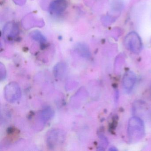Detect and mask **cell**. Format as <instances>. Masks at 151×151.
Masks as SVG:
<instances>
[{
    "mask_svg": "<svg viewBox=\"0 0 151 151\" xmlns=\"http://www.w3.org/2000/svg\"><path fill=\"white\" fill-rule=\"evenodd\" d=\"M145 133V125L143 121L139 117H132L129 120L128 127V135L129 140L132 143H135L141 139Z\"/></svg>",
    "mask_w": 151,
    "mask_h": 151,
    "instance_id": "1",
    "label": "cell"
},
{
    "mask_svg": "<svg viewBox=\"0 0 151 151\" xmlns=\"http://www.w3.org/2000/svg\"><path fill=\"white\" fill-rule=\"evenodd\" d=\"M66 134L60 129H54L47 132L46 137L47 145L50 150H55L63 144Z\"/></svg>",
    "mask_w": 151,
    "mask_h": 151,
    "instance_id": "2",
    "label": "cell"
},
{
    "mask_svg": "<svg viewBox=\"0 0 151 151\" xmlns=\"http://www.w3.org/2000/svg\"><path fill=\"white\" fill-rule=\"evenodd\" d=\"M22 91L19 84L16 82L9 83L4 89V97L7 101L14 103L20 100Z\"/></svg>",
    "mask_w": 151,
    "mask_h": 151,
    "instance_id": "3",
    "label": "cell"
},
{
    "mask_svg": "<svg viewBox=\"0 0 151 151\" xmlns=\"http://www.w3.org/2000/svg\"><path fill=\"white\" fill-rule=\"evenodd\" d=\"M124 43L125 47L134 53H139L142 50V41L137 32L129 33L124 39Z\"/></svg>",
    "mask_w": 151,
    "mask_h": 151,
    "instance_id": "4",
    "label": "cell"
},
{
    "mask_svg": "<svg viewBox=\"0 0 151 151\" xmlns=\"http://www.w3.org/2000/svg\"><path fill=\"white\" fill-rule=\"evenodd\" d=\"M67 6L66 0H54L49 5V11L53 14L59 15L64 12Z\"/></svg>",
    "mask_w": 151,
    "mask_h": 151,
    "instance_id": "5",
    "label": "cell"
},
{
    "mask_svg": "<svg viewBox=\"0 0 151 151\" xmlns=\"http://www.w3.org/2000/svg\"><path fill=\"white\" fill-rule=\"evenodd\" d=\"M19 29L18 25L14 22L7 24L3 29L4 36L9 40L16 37L19 34Z\"/></svg>",
    "mask_w": 151,
    "mask_h": 151,
    "instance_id": "6",
    "label": "cell"
},
{
    "mask_svg": "<svg viewBox=\"0 0 151 151\" xmlns=\"http://www.w3.org/2000/svg\"><path fill=\"white\" fill-rule=\"evenodd\" d=\"M137 80L136 75L132 71H128L124 74L122 79L123 86L126 91H131Z\"/></svg>",
    "mask_w": 151,
    "mask_h": 151,
    "instance_id": "7",
    "label": "cell"
},
{
    "mask_svg": "<svg viewBox=\"0 0 151 151\" xmlns=\"http://www.w3.org/2000/svg\"><path fill=\"white\" fill-rule=\"evenodd\" d=\"M67 65L64 62H60L54 66L53 70V73L55 77L59 80L64 78L67 73Z\"/></svg>",
    "mask_w": 151,
    "mask_h": 151,
    "instance_id": "8",
    "label": "cell"
},
{
    "mask_svg": "<svg viewBox=\"0 0 151 151\" xmlns=\"http://www.w3.org/2000/svg\"><path fill=\"white\" fill-rule=\"evenodd\" d=\"M23 23L24 28H30L35 26L42 27L44 22L42 20H38L34 16H29L24 18Z\"/></svg>",
    "mask_w": 151,
    "mask_h": 151,
    "instance_id": "9",
    "label": "cell"
},
{
    "mask_svg": "<svg viewBox=\"0 0 151 151\" xmlns=\"http://www.w3.org/2000/svg\"><path fill=\"white\" fill-rule=\"evenodd\" d=\"M53 109L49 106L43 109L40 113L39 117L42 122L45 123L52 119L54 115Z\"/></svg>",
    "mask_w": 151,
    "mask_h": 151,
    "instance_id": "10",
    "label": "cell"
},
{
    "mask_svg": "<svg viewBox=\"0 0 151 151\" xmlns=\"http://www.w3.org/2000/svg\"><path fill=\"white\" fill-rule=\"evenodd\" d=\"M75 51L80 56L89 59L91 56V52L88 47L85 44H78L75 47Z\"/></svg>",
    "mask_w": 151,
    "mask_h": 151,
    "instance_id": "11",
    "label": "cell"
},
{
    "mask_svg": "<svg viewBox=\"0 0 151 151\" xmlns=\"http://www.w3.org/2000/svg\"><path fill=\"white\" fill-rule=\"evenodd\" d=\"M30 36L32 39L40 43L41 45H45L47 42L45 37L39 31H34L31 32Z\"/></svg>",
    "mask_w": 151,
    "mask_h": 151,
    "instance_id": "12",
    "label": "cell"
},
{
    "mask_svg": "<svg viewBox=\"0 0 151 151\" xmlns=\"http://www.w3.org/2000/svg\"><path fill=\"white\" fill-rule=\"evenodd\" d=\"M7 72L6 67L4 64L1 63H0V79L2 81L5 80L6 78Z\"/></svg>",
    "mask_w": 151,
    "mask_h": 151,
    "instance_id": "13",
    "label": "cell"
},
{
    "mask_svg": "<svg viewBox=\"0 0 151 151\" xmlns=\"http://www.w3.org/2000/svg\"><path fill=\"white\" fill-rule=\"evenodd\" d=\"M100 140L101 142L99 146V150H104V146H106V145H107V140L106 139V138L103 136H101L100 137Z\"/></svg>",
    "mask_w": 151,
    "mask_h": 151,
    "instance_id": "14",
    "label": "cell"
},
{
    "mask_svg": "<svg viewBox=\"0 0 151 151\" xmlns=\"http://www.w3.org/2000/svg\"><path fill=\"white\" fill-rule=\"evenodd\" d=\"M14 1L18 5H22L25 2L26 0H14Z\"/></svg>",
    "mask_w": 151,
    "mask_h": 151,
    "instance_id": "15",
    "label": "cell"
}]
</instances>
